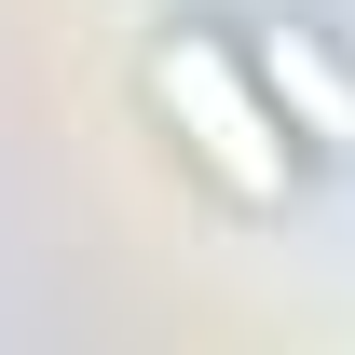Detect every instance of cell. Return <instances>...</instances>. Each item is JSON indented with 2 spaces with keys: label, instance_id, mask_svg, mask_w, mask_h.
Segmentation results:
<instances>
[{
  "label": "cell",
  "instance_id": "obj_1",
  "mask_svg": "<svg viewBox=\"0 0 355 355\" xmlns=\"http://www.w3.org/2000/svg\"><path fill=\"white\" fill-rule=\"evenodd\" d=\"M150 110L178 123V150L219 178L232 205H287L301 191V123L273 110V83H260V55L246 42H219V28H164L150 42Z\"/></svg>",
  "mask_w": 355,
  "mask_h": 355
},
{
  "label": "cell",
  "instance_id": "obj_2",
  "mask_svg": "<svg viewBox=\"0 0 355 355\" xmlns=\"http://www.w3.org/2000/svg\"><path fill=\"white\" fill-rule=\"evenodd\" d=\"M246 55H260L273 110L301 123V150H314V164H355V55L328 42V28H301V14H273Z\"/></svg>",
  "mask_w": 355,
  "mask_h": 355
}]
</instances>
